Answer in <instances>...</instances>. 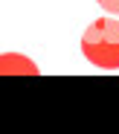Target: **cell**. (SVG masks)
I'll return each instance as SVG.
<instances>
[{"label": "cell", "instance_id": "obj_1", "mask_svg": "<svg viewBox=\"0 0 119 134\" xmlns=\"http://www.w3.org/2000/svg\"><path fill=\"white\" fill-rule=\"evenodd\" d=\"M81 53L99 70H119V18H99L81 35Z\"/></svg>", "mask_w": 119, "mask_h": 134}, {"label": "cell", "instance_id": "obj_2", "mask_svg": "<svg viewBox=\"0 0 119 134\" xmlns=\"http://www.w3.org/2000/svg\"><path fill=\"white\" fill-rule=\"evenodd\" d=\"M96 3H99L105 12H110V15H119V0H96Z\"/></svg>", "mask_w": 119, "mask_h": 134}]
</instances>
